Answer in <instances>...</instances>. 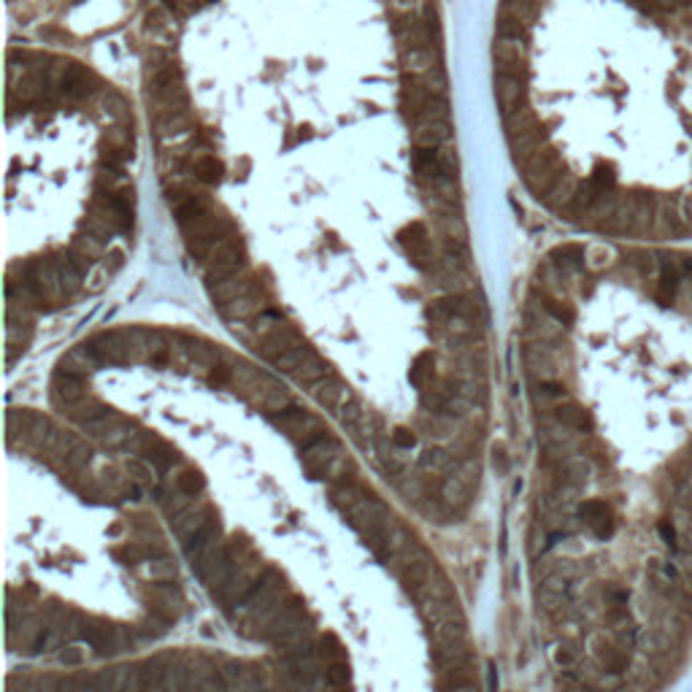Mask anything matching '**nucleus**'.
I'll use <instances>...</instances> for the list:
<instances>
[{
    "instance_id": "423d86ee",
    "label": "nucleus",
    "mask_w": 692,
    "mask_h": 692,
    "mask_svg": "<svg viewBox=\"0 0 692 692\" xmlns=\"http://www.w3.org/2000/svg\"><path fill=\"white\" fill-rule=\"evenodd\" d=\"M579 522L592 533L595 538H608L614 530H617V519L608 509V503L603 500H590V503H581L579 506Z\"/></svg>"
},
{
    "instance_id": "4468645a",
    "label": "nucleus",
    "mask_w": 692,
    "mask_h": 692,
    "mask_svg": "<svg viewBox=\"0 0 692 692\" xmlns=\"http://www.w3.org/2000/svg\"><path fill=\"white\" fill-rule=\"evenodd\" d=\"M84 657H87V652H82V649H76V647L66 649V652L60 654V660H63V663H68V666H76V663H84Z\"/></svg>"
},
{
    "instance_id": "f03ea898",
    "label": "nucleus",
    "mask_w": 692,
    "mask_h": 692,
    "mask_svg": "<svg viewBox=\"0 0 692 692\" xmlns=\"http://www.w3.org/2000/svg\"><path fill=\"white\" fill-rule=\"evenodd\" d=\"M8 362L36 314L100 292L135 230L141 119L133 100L76 54L8 52Z\"/></svg>"
},
{
    "instance_id": "20e7f679",
    "label": "nucleus",
    "mask_w": 692,
    "mask_h": 692,
    "mask_svg": "<svg viewBox=\"0 0 692 692\" xmlns=\"http://www.w3.org/2000/svg\"><path fill=\"white\" fill-rule=\"evenodd\" d=\"M268 420L273 427H279L292 444H298L300 449L312 447L316 444L319 438L328 436V427H325V420L319 414H314L309 408H300L292 403L290 408L284 411H276V414H268Z\"/></svg>"
},
{
    "instance_id": "2eb2a0df",
    "label": "nucleus",
    "mask_w": 692,
    "mask_h": 692,
    "mask_svg": "<svg viewBox=\"0 0 692 692\" xmlns=\"http://www.w3.org/2000/svg\"><path fill=\"white\" fill-rule=\"evenodd\" d=\"M679 211H682L684 222L690 224V230H692V192H684V195H682V201H679Z\"/></svg>"
},
{
    "instance_id": "9d476101",
    "label": "nucleus",
    "mask_w": 692,
    "mask_h": 692,
    "mask_svg": "<svg viewBox=\"0 0 692 692\" xmlns=\"http://www.w3.org/2000/svg\"><path fill=\"white\" fill-rule=\"evenodd\" d=\"M316 654H319V660H325V666H330V663H344V660H346V652H344V647L335 641L333 636L319 638Z\"/></svg>"
},
{
    "instance_id": "6e6552de",
    "label": "nucleus",
    "mask_w": 692,
    "mask_h": 692,
    "mask_svg": "<svg viewBox=\"0 0 692 692\" xmlns=\"http://www.w3.org/2000/svg\"><path fill=\"white\" fill-rule=\"evenodd\" d=\"M657 222L663 224V230L668 236H682V233H690V224L684 222L682 211L673 206V203H666L660 211H657Z\"/></svg>"
},
{
    "instance_id": "1a4fd4ad",
    "label": "nucleus",
    "mask_w": 692,
    "mask_h": 692,
    "mask_svg": "<svg viewBox=\"0 0 692 692\" xmlns=\"http://www.w3.org/2000/svg\"><path fill=\"white\" fill-rule=\"evenodd\" d=\"M174 487H179L181 492H187V495H201L206 490V479H203L201 473L195 468H190V466H181L176 470V476H174Z\"/></svg>"
},
{
    "instance_id": "0eeeda50",
    "label": "nucleus",
    "mask_w": 692,
    "mask_h": 692,
    "mask_svg": "<svg viewBox=\"0 0 692 692\" xmlns=\"http://www.w3.org/2000/svg\"><path fill=\"white\" fill-rule=\"evenodd\" d=\"M454 466V454L452 449H424L420 454V470L424 476H449Z\"/></svg>"
},
{
    "instance_id": "f8f14e48",
    "label": "nucleus",
    "mask_w": 692,
    "mask_h": 692,
    "mask_svg": "<svg viewBox=\"0 0 692 692\" xmlns=\"http://www.w3.org/2000/svg\"><path fill=\"white\" fill-rule=\"evenodd\" d=\"M349 679V670H346V663H330L325 666V682L330 687H344Z\"/></svg>"
},
{
    "instance_id": "ddd939ff",
    "label": "nucleus",
    "mask_w": 692,
    "mask_h": 692,
    "mask_svg": "<svg viewBox=\"0 0 692 692\" xmlns=\"http://www.w3.org/2000/svg\"><path fill=\"white\" fill-rule=\"evenodd\" d=\"M390 438H392V444L401 449V452L417 447V436H414L408 427H395V430L390 433Z\"/></svg>"
},
{
    "instance_id": "f257e3e1",
    "label": "nucleus",
    "mask_w": 692,
    "mask_h": 692,
    "mask_svg": "<svg viewBox=\"0 0 692 692\" xmlns=\"http://www.w3.org/2000/svg\"><path fill=\"white\" fill-rule=\"evenodd\" d=\"M138 70L162 201L233 333L309 392L338 381L322 346L417 335L487 406L438 0H152Z\"/></svg>"
},
{
    "instance_id": "9b49d317",
    "label": "nucleus",
    "mask_w": 692,
    "mask_h": 692,
    "mask_svg": "<svg viewBox=\"0 0 692 692\" xmlns=\"http://www.w3.org/2000/svg\"><path fill=\"white\" fill-rule=\"evenodd\" d=\"M146 571H149V576L155 581H171L176 576V568H174V562L165 558H152L149 560V565H146Z\"/></svg>"
},
{
    "instance_id": "39448f33",
    "label": "nucleus",
    "mask_w": 692,
    "mask_h": 692,
    "mask_svg": "<svg viewBox=\"0 0 692 692\" xmlns=\"http://www.w3.org/2000/svg\"><path fill=\"white\" fill-rule=\"evenodd\" d=\"M211 516H217V512H214V506H211L208 500H192L181 514L171 516V528H174L176 538L181 541V546L195 536Z\"/></svg>"
},
{
    "instance_id": "7ed1b4c3",
    "label": "nucleus",
    "mask_w": 692,
    "mask_h": 692,
    "mask_svg": "<svg viewBox=\"0 0 692 692\" xmlns=\"http://www.w3.org/2000/svg\"><path fill=\"white\" fill-rule=\"evenodd\" d=\"M303 468L312 479L328 482L330 487L341 484V482H349V479H357L355 460L349 457L344 444L333 438L330 433L325 438H319L316 444L303 449Z\"/></svg>"
}]
</instances>
